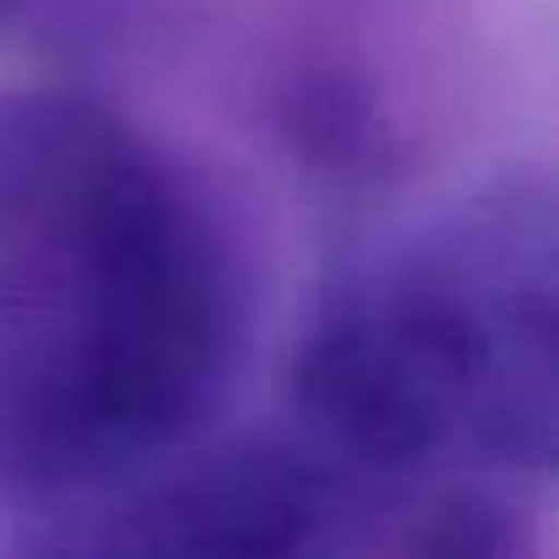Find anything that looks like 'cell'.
Returning a JSON list of instances; mask_svg holds the SVG:
<instances>
[{"instance_id":"3","label":"cell","mask_w":559,"mask_h":559,"mask_svg":"<svg viewBox=\"0 0 559 559\" xmlns=\"http://www.w3.org/2000/svg\"><path fill=\"white\" fill-rule=\"evenodd\" d=\"M384 488L352 477L313 439L263 433L214 450H176L105 499L67 510L34 537L56 554H368Z\"/></svg>"},{"instance_id":"2","label":"cell","mask_w":559,"mask_h":559,"mask_svg":"<svg viewBox=\"0 0 559 559\" xmlns=\"http://www.w3.org/2000/svg\"><path fill=\"white\" fill-rule=\"evenodd\" d=\"M554 292V181L504 170L319 308L286 373L292 428L379 488L455 461L548 488Z\"/></svg>"},{"instance_id":"1","label":"cell","mask_w":559,"mask_h":559,"mask_svg":"<svg viewBox=\"0 0 559 559\" xmlns=\"http://www.w3.org/2000/svg\"><path fill=\"white\" fill-rule=\"evenodd\" d=\"M247 352L203 181L99 99L0 88V493L56 515L187 450Z\"/></svg>"},{"instance_id":"4","label":"cell","mask_w":559,"mask_h":559,"mask_svg":"<svg viewBox=\"0 0 559 559\" xmlns=\"http://www.w3.org/2000/svg\"><path fill=\"white\" fill-rule=\"evenodd\" d=\"M34 7H39V0H0V34H12V28H17Z\"/></svg>"}]
</instances>
